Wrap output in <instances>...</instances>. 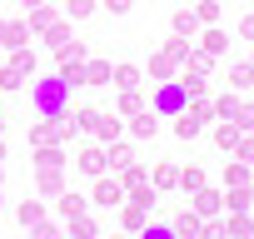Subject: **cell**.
Wrapping results in <instances>:
<instances>
[{"instance_id":"cell-1","label":"cell","mask_w":254,"mask_h":239,"mask_svg":"<svg viewBox=\"0 0 254 239\" xmlns=\"http://www.w3.org/2000/svg\"><path fill=\"white\" fill-rule=\"evenodd\" d=\"M30 105H35L40 120H60V115H70V85H65L60 75L35 80V85H30Z\"/></svg>"},{"instance_id":"cell-2","label":"cell","mask_w":254,"mask_h":239,"mask_svg":"<svg viewBox=\"0 0 254 239\" xmlns=\"http://www.w3.org/2000/svg\"><path fill=\"white\" fill-rule=\"evenodd\" d=\"M150 110H155L160 120H175V115H185V110H190V90H185L180 80H160V90H155Z\"/></svg>"},{"instance_id":"cell-3","label":"cell","mask_w":254,"mask_h":239,"mask_svg":"<svg viewBox=\"0 0 254 239\" xmlns=\"http://www.w3.org/2000/svg\"><path fill=\"white\" fill-rule=\"evenodd\" d=\"M100 209H120L125 199H130V194H125V184L120 179H110V175H95V194H90Z\"/></svg>"},{"instance_id":"cell-4","label":"cell","mask_w":254,"mask_h":239,"mask_svg":"<svg viewBox=\"0 0 254 239\" xmlns=\"http://www.w3.org/2000/svg\"><path fill=\"white\" fill-rule=\"evenodd\" d=\"M150 209H155V204H145V199H135V194L125 199V204H120V224H125V234H140V229L150 224Z\"/></svg>"},{"instance_id":"cell-5","label":"cell","mask_w":254,"mask_h":239,"mask_svg":"<svg viewBox=\"0 0 254 239\" xmlns=\"http://www.w3.org/2000/svg\"><path fill=\"white\" fill-rule=\"evenodd\" d=\"M190 209H194L199 219H214V214H224V194L204 184V189H194V194H190Z\"/></svg>"},{"instance_id":"cell-6","label":"cell","mask_w":254,"mask_h":239,"mask_svg":"<svg viewBox=\"0 0 254 239\" xmlns=\"http://www.w3.org/2000/svg\"><path fill=\"white\" fill-rule=\"evenodd\" d=\"M194 50H204V55H214V60H219V55L229 50V35H224L219 25H204V30L194 35Z\"/></svg>"},{"instance_id":"cell-7","label":"cell","mask_w":254,"mask_h":239,"mask_svg":"<svg viewBox=\"0 0 254 239\" xmlns=\"http://www.w3.org/2000/svg\"><path fill=\"white\" fill-rule=\"evenodd\" d=\"M75 165H80L85 175H105V165H110V155H105V145H85V150L75 155Z\"/></svg>"},{"instance_id":"cell-8","label":"cell","mask_w":254,"mask_h":239,"mask_svg":"<svg viewBox=\"0 0 254 239\" xmlns=\"http://www.w3.org/2000/svg\"><path fill=\"white\" fill-rule=\"evenodd\" d=\"M130 130H135V140H155V135H160V115H155V110L130 115Z\"/></svg>"},{"instance_id":"cell-9","label":"cell","mask_w":254,"mask_h":239,"mask_svg":"<svg viewBox=\"0 0 254 239\" xmlns=\"http://www.w3.org/2000/svg\"><path fill=\"white\" fill-rule=\"evenodd\" d=\"M140 80H145L140 65H115V70H110V85H115V90H140Z\"/></svg>"},{"instance_id":"cell-10","label":"cell","mask_w":254,"mask_h":239,"mask_svg":"<svg viewBox=\"0 0 254 239\" xmlns=\"http://www.w3.org/2000/svg\"><path fill=\"white\" fill-rule=\"evenodd\" d=\"M170 30H175V35H185V40H194V35H199L204 25H199V15H194V10H175V20H170Z\"/></svg>"},{"instance_id":"cell-11","label":"cell","mask_w":254,"mask_h":239,"mask_svg":"<svg viewBox=\"0 0 254 239\" xmlns=\"http://www.w3.org/2000/svg\"><path fill=\"white\" fill-rule=\"evenodd\" d=\"M185 75H194V80H209V75H214V55H204V50H190V60H185Z\"/></svg>"},{"instance_id":"cell-12","label":"cell","mask_w":254,"mask_h":239,"mask_svg":"<svg viewBox=\"0 0 254 239\" xmlns=\"http://www.w3.org/2000/svg\"><path fill=\"white\" fill-rule=\"evenodd\" d=\"M249 204H254V189H249V184L224 189V209H229V214H249Z\"/></svg>"},{"instance_id":"cell-13","label":"cell","mask_w":254,"mask_h":239,"mask_svg":"<svg viewBox=\"0 0 254 239\" xmlns=\"http://www.w3.org/2000/svg\"><path fill=\"white\" fill-rule=\"evenodd\" d=\"M170 224H175V234H180V239H199V224H204V219H199L194 209H180Z\"/></svg>"},{"instance_id":"cell-14","label":"cell","mask_w":254,"mask_h":239,"mask_svg":"<svg viewBox=\"0 0 254 239\" xmlns=\"http://www.w3.org/2000/svg\"><path fill=\"white\" fill-rule=\"evenodd\" d=\"M249 85H254V65H249V60H234V65H229V90L244 95Z\"/></svg>"},{"instance_id":"cell-15","label":"cell","mask_w":254,"mask_h":239,"mask_svg":"<svg viewBox=\"0 0 254 239\" xmlns=\"http://www.w3.org/2000/svg\"><path fill=\"white\" fill-rule=\"evenodd\" d=\"M150 184H155V194H165V189H180V170H175V165H155Z\"/></svg>"},{"instance_id":"cell-16","label":"cell","mask_w":254,"mask_h":239,"mask_svg":"<svg viewBox=\"0 0 254 239\" xmlns=\"http://www.w3.org/2000/svg\"><path fill=\"white\" fill-rule=\"evenodd\" d=\"M95 140H100V145L120 140V115H105V110H100V120H95Z\"/></svg>"},{"instance_id":"cell-17","label":"cell","mask_w":254,"mask_h":239,"mask_svg":"<svg viewBox=\"0 0 254 239\" xmlns=\"http://www.w3.org/2000/svg\"><path fill=\"white\" fill-rule=\"evenodd\" d=\"M214 145H219L224 155L239 145V125H234V120H219V125H214Z\"/></svg>"},{"instance_id":"cell-18","label":"cell","mask_w":254,"mask_h":239,"mask_svg":"<svg viewBox=\"0 0 254 239\" xmlns=\"http://www.w3.org/2000/svg\"><path fill=\"white\" fill-rule=\"evenodd\" d=\"M209 110H214V120H234V115H239V95L224 90L219 100H209Z\"/></svg>"},{"instance_id":"cell-19","label":"cell","mask_w":254,"mask_h":239,"mask_svg":"<svg viewBox=\"0 0 254 239\" xmlns=\"http://www.w3.org/2000/svg\"><path fill=\"white\" fill-rule=\"evenodd\" d=\"M239 184H249V165L244 160H224V189H239Z\"/></svg>"},{"instance_id":"cell-20","label":"cell","mask_w":254,"mask_h":239,"mask_svg":"<svg viewBox=\"0 0 254 239\" xmlns=\"http://www.w3.org/2000/svg\"><path fill=\"white\" fill-rule=\"evenodd\" d=\"M120 184H125V194H140V189L150 184V175H145L140 165H130V170H120Z\"/></svg>"},{"instance_id":"cell-21","label":"cell","mask_w":254,"mask_h":239,"mask_svg":"<svg viewBox=\"0 0 254 239\" xmlns=\"http://www.w3.org/2000/svg\"><path fill=\"white\" fill-rule=\"evenodd\" d=\"M55 209H60V219H80V214H85V199H80V194H75V189H65V194H60V204H55Z\"/></svg>"},{"instance_id":"cell-22","label":"cell","mask_w":254,"mask_h":239,"mask_svg":"<svg viewBox=\"0 0 254 239\" xmlns=\"http://www.w3.org/2000/svg\"><path fill=\"white\" fill-rule=\"evenodd\" d=\"M35 165H40V170H60V165H65V150H60V145H40Z\"/></svg>"},{"instance_id":"cell-23","label":"cell","mask_w":254,"mask_h":239,"mask_svg":"<svg viewBox=\"0 0 254 239\" xmlns=\"http://www.w3.org/2000/svg\"><path fill=\"white\" fill-rule=\"evenodd\" d=\"M15 219H20V224L30 229V224H40V219H45V204H40V199H25V204L15 209Z\"/></svg>"},{"instance_id":"cell-24","label":"cell","mask_w":254,"mask_h":239,"mask_svg":"<svg viewBox=\"0 0 254 239\" xmlns=\"http://www.w3.org/2000/svg\"><path fill=\"white\" fill-rule=\"evenodd\" d=\"M224 229H229L234 239H254V219H249V214H229V219H224Z\"/></svg>"},{"instance_id":"cell-25","label":"cell","mask_w":254,"mask_h":239,"mask_svg":"<svg viewBox=\"0 0 254 239\" xmlns=\"http://www.w3.org/2000/svg\"><path fill=\"white\" fill-rule=\"evenodd\" d=\"M140 110H150L140 90H120V115H140Z\"/></svg>"},{"instance_id":"cell-26","label":"cell","mask_w":254,"mask_h":239,"mask_svg":"<svg viewBox=\"0 0 254 239\" xmlns=\"http://www.w3.org/2000/svg\"><path fill=\"white\" fill-rule=\"evenodd\" d=\"M5 45H10V50H20V45H30V25H25V20H15V25H5Z\"/></svg>"},{"instance_id":"cell-27","label":"cell","mask_w":254,"mask_h":239,"mask_svg":"<svg viewBox=\"0 0 254 239\" xmlns=\"http://www.w3.org/2000/svg\"><path fill=\"white\" fill-rule=\"evenodd\" d=\"M190 50H194V40H185V35H175V40L165 45V55H170L175 65H185V60H190Z\"/></svg>"},{"instance_id":"cell-28","label":"cell","mask_w":254,"mask_h":239,"mask_svg":"<svg viewBox=\"0 0 254 239\" xmlns=\"http://www.w3.org/2000/svg\"><path fill=\"white\" fill-rule=\"evenodd\" d=\"M55 55H60V65H85V45H80V40H65Z\"/></svg>"},{"instance_id":"cell-29","label":"cell","mask_w":254,"mask_h":239,"mask_svg":"<svg viewBox=\"0 0 254 239\" xmlns=\"http://www.w3.org/2000/svg\"><path fill=\"white\" fill-rule=\"evenodd\" d=\"M85 85H110V60H90L85 65Z\"/></svg>"},{"instance_id":"cell-30","label":"cell","mask_w":254,"mask_h":239,"mask_svg":"<svg viewBox=\"0 0 254 239\" xmlns=\"http://www.w3.org/2000/svg\"><path fill=\"white\" fill-rule=\"evenodd\" d=\"M180 189H185V194H194V189H204V170H199V165H190V170H180Z\"/></svg>"},{"instance_id":"cell-31","label":"cell","mask_w":254,"mask_h":239,"mask_svg":"<svg viewBox=\"0 0 254 239\" xmlns=\"http://www.w3.org/2000/svg\"><path fill=\"white\" fill-rule=\"evenodd\" d=\"M40 194H65V179H60V170H40Z\"/></svg>"},{"instance_id":"cell-32","label":"cell","mask_w":254,"mask_h":239,"mask_svg":"<svg viewBox=\"0 0 254 239\" xmlns=\"http://www.w3.org/2000/svg\"><path fill=\"white\" fill-rule=\"evenodd\" d=\"M70 234H75V239H100V224H95L90 214H80V219H70Z\"/></svg>"},{"instance_id":"cell-33","label":"cell","mask_w":254,"mask_h":239,"mask_svg":"<svg viewBox=\"0 0 254 239\" xmlns=\"http://www.w3.org/2000/svg\"><path fill=\"white\" fill-rule=\"evenodd\" d=\"M135 239H180V234H175V224H160V219H150V224H145Z\"/></svg>"},{"instance_id":"cell-34","label":"cell","mask_w":254,"mask_h":239,"mask_svg":"<svg viewBox=\"0 0 254 239\" xmlns=\"http://www.w3.org/2000/svg\"><path fill=\"white\" fill-rule=\"evenodd\" d=\"M135 165V145H115L110 150V170H130Z\"/></svg>"},{"instance_id":"cell-35","label":"cell","mask_w":254,"mask_h":239,"mask_svg":"<svg viewBox=\"0 0 254 239\" xmlns=\"http://www.w3.org/2000/svg\"><path fill=\"white\" fill-rule=\"evenodd\" d=\"M219 0H199V5H194V15H199V25H219Z\"/></svg>"},{"instance_id":"cell-36","label":"cell","mask_w":254,"mask_h":239,"mask_svg":"<svg viewBox=\"0 0 254 239\" xmlns=\"http://www.w3.org/2000/svg\"><path fill=\"white\" fill-rule=\"evenodd\" d=\"M45 40H50V50H60V45L70 40V20H55V25H45Z\"/></svg>"},{"instance_id":"cell-37","label":"cell","mask_w":254,"mask_h":239,"mask_svg":"<svg viewBox=\"0 0 254 239\" xmlns=\"http://www.w3.org/2000/svg\"><path fill=\"white\" fill-rule=\"evenodd\" d=\"M150 75L155 80H175V60L170 55H150Z\"/></svg>"},{"instance_id":"cell-38","label":"cell","mask_w":254,"mask_h":239,"mask_svg":"<svg viewBox=\"0 0 254 239\" xmlns=\"http://www.w3.org/2000/svg\"><path fill=\"white\" fill-rule=\"evenodd\" d=\"M234 125H239V135H254V100H249V105L239 100V115H234Z\"/></svg>"},{"instance_id":"cell-39","label":"cell","mask_w":254,"mask_h":239,"mask_svg":"<svg viewBox=\"0 0 254 239\" xmlns=\"http://www.w3.org/2000/svg\"><path fill=\"white\" fill-rule=\"evenodd\" d=\"M30 140H35V145H55L60 135H55V125H50V120H40V125H30Z\"/></svg>"},{"instance_id":"cell-40","label":"cell","mask_w":254,"mask_h":239,"mask_svg":"<svg viewBox=\"0 0 254 239\" xmlns=\"http://www.w3.org/2000/svg\"><path fill=\"white\" fill-rule=\"evenodd\" d=\"M45 25H55V10L50 5H30V30H45Z\"/></svg>"},{"instance_id":"cell-41","label":"cell","mask_w":254,"mask_h":239,"mask_svg":"<svg viewBox=\"0 0 254 239\" xmlns=\"http://www.w3.org/2000/svg\"><path fill=\"white\" fill-rule=\"evenodd\" d=\"M224 234H229V229H224V219H219V214L199 224V239H224Z\"/></svg>"},{"instance_id":"cell-42","label":"cell","mask_w":254,"mask_h":239,"mask_svg":"<svg viewBox=\"0 0 254 239\" xmlns=\"http://www.w3.org/2000/svg\"><path fill=\"white\" fill-rule=\"evenodd\" d=\"M234 160H244V165H254V135H239V145L229 150Z\"/></svg>"},{"instance_id":"cell-43","label":"cell","mask_w":254,"mask_h":239,"mask_svg":"<svg viewBox=\"0 0 254 239\" xmlns=\"http://www.w3.org/2000/svg\"><path fill=\"white\" fill-rule=\"evenodd\" d=\"M10 70H20V75H35V55H30V50L20 45V50H15V65H10Z\"/></svg>"},{"instance_id":"cell-44","label":"cell","mask_w":254,"mask_h":239,"mask_svg":"<svg viewBox=\"0 0 254 239\" xmlns=\"http://www.w3.org/2000/svg\"><path fill=\"white\" fill-rule=\"evenodd\" d=\"M180 85L190 90V100H204V90H209V80H194V75H180Z\"/></svg>"},{"instance_id":"cell-45","label":"cell","mask_w":254,"mask_h":239,"mask_svg":"<svg viewBox=\"0 0 254 239\" xmlns=\"http://www.w3.org/2000/svg\"><path fill=\"white\" fill-rule=\"evenodd\" d=\"M95 5H100V0H70V20H85V15H95Z\"/></svg>"},{"instance_id":"cell-46","label":"cell","mask_w":254,"mask_h":239,"mask_svg":"<svg viewBox=\"0 0 254 239\" xmlns=\"http://www.w3.org/2000/svg\"><path fill=\"white\" fill-rule=\"evenodd\" d=\"M20 80H25V75H20V70H10V65L0 70V90H20Z\"/></svg>"},{"instance_id":"cell-47","label":"cell","mask_w":254,"mask_h":239,"mask_svg":"<svg viewBox=\"0 0 254 239\" xmlns=\"http://www.w3.org/2000/svg\"><path fill=\"white\" fill-rule=\"evenodd\" d=\"M30 229H35L30 239H60V229H55V224H45V219H40V224H30Z\"/></svg>"},{"instance_id":"cell-48","label":"cell","mask_w":254,"mask_h":239,"mask_svg":"<svg viewBox=\"0 0 254 239\" xmlns=\"http://www.w3.org/2000/svg\"><path fill=\"white\" fill-rule=\"evenodd\" d=\"M105 10H110V15H130L135 0H105Z\"/></svg>"},{"instance_id":"cell-49","label":"cell","mask_w":254,"mask_h":239,"mask_svg":"<svg viewBox=\"0 0 254 239\" xmlns=\"http://www.w3.org/2000/svg\"><path fill=\"white\" fill-rule=\"evenodd\" d=\"M239 40H249V45H254V10L239 20Z\"/></svg>"},{"instance_id":"cell-50","label":"cell","mask_w":254,"mask_h":239,"mask_svg":"<svg viewBox=\"0 0 254 239\" xmlns=\"http://www.w3.org/2000/svg\"><path fill=\"white\" fill-rule=\"evenodd\" d=\"M0 45H5V20H0Z\"/></svg>"},{"instance_id":"cell-51","label":"cell","mask_w":254,"mask_h":239,"mask_svg":"<svg viewBox=\"0 0 254 239\" xmlns=\"http://www.w3.org/2000/svg\"><path fill=\"white\" fill-rule=\"evenodd\" d=\"M30 5H45V0H25V10H30Z\"/></svg>"},{"instance_id":"cell-52","label":"cell","mask_w":254,"mask_h":239,"mask_svg":"<svg viewBox=\"0 0 254 239\" xmlns=\"http://www.w3.org/2000/svg\"><path fill=\"white\" fill-rule=\"evenodd\" d=\"M0 160H5V145H0Z\"/></svg>"},{"instance_id":"cell-53","label":"cell","mask_w":254,"mask_h":239,"mask_svg":"<svg viewBox=\"0 0 254 239\" xmlns=\"http://www.w3.org/2000/svg\"><path fill=\"white\" fill-rule=\"evenodd\" d=\"M120 239H135V234H120Z\"/></svg>"},{"instance_id":"cell-54","label":"cell","mask_w":254,"mask_h":239,"mask_svg":"<svg viewBox=\"0 0 254 239\" xmlns=\"http://www.w3.org/2000/svg\"><path fill=\"white\" fill-rule=\"evenodd\" d=\"M0 130H5V120H0Z\"/></svg>"},{"instance_id":"cell-55","label":"cell","mask_w":254,"mask_h":239,"mask_svg":"<svg viewBox=\"0 0 254 239\" xmlns=\"http://www.w3.org/2000/svg\"><path fill=\"white\" fill-rule=\"evenodd\" d=\"M224 239H234V234H224Z\"/></svg>"},{"instance_id":"cell-56","label":"cell","mask_w":254,"mask_h":239,"mask_svg":"<svg viewBox=\"0 0 254 239\" xmlns=\"http://www.w3.org/2000/svg\"><path fill=\"white\" fill-rule=\"evenodd\" d=\"M249 65H254V55H249Z\"/></svg>"},{"instance_id":"cell-57","label":"cell","mask_w":254,"mask_h":239,"mask_svg":"<svg viewBox=\"0 0 254 239\" xmlns=\"http://www.w3.org/2000/svg\"><path fill=\"white\" fill-rule=\"evenodd\" d=\"M219 5H224V0H219Z\"/></svg>"}]
</instances>
